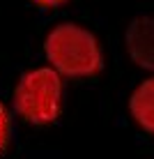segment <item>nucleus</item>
<instances>
[{
	"mask_svg": "<svg viewBox=\"0 0 154 159\" xmlns=\"http://www.w3.org/2000/svg\"><path fill=\"white\" fill-rule=\"evenodd\" d=\"M44 51L51 67L64 76H92L101 69L99 42L83 25L60 23L46 35Z\"/></svg>",
	"mask_w": 154,
	"mask_h": 159,
	"instance_id": "f257e3e1",
	"label": "nucleus"
},
{
	"mask_svg": "<svg viewBox=\"0 0 154 159\" xmlns=\"http://www.w3.org/2000/svg\"><path fill=\"white\" fill-rule=\"evenodd\" d=\"M62 81L53 67H39L23 74L14 90V108L32 125H48L60 116Z\"/></svg>",
	"mask_w": 154,
	"mask_h": 159,
	"instance_id": "f03ea898",
	"label": "nucleus"
},
{
	"mask_svg": "<svg viewBox=\"0 0 154 159\" xmlns=\"http://www.w3.org/2000/svg\"><path fill=\"white\" fill-rule=\"evenodd\" d=\"M126 51L143 69L154 72V19L138 16L126 28Z\"/></svg>",
	"mask_w": 154,
	"mask_h": 159,
	"instance_id": "7ed1b4c3",
	"label": "nucleus"
},
{
	"mask_svg": "<svg viewBox=\"0 0 154 159\" xmlns=\"http://www.w3.org/2000/svg\"><path fill=\"white\" fill-rule=\"evenodd\" d=\"M129 108L134 120L145 131L154 134V79H147L134 90L129 99Z\"/></svg>",
	"mask_w": 154,
	"mask_h": 159,
	"instance_id": "20e7f679",
	"label": "nucleus"
},
{
	"mask_svg": "<svg viewBox=\"0 0 154 159\" xmlns=\"http://www.w3.org/2000/svg\"><path fill=\"white\" fill-rule=\"evenodd\" d=\"M9 136H12V118H9L7 106L0 102V159L5 157V152H7Z\"/></svg>",
	"mask_w": 154,
	"mask_h": 159,
	"instance_id": "39448f33",
	"label": "nucleus"
},
{
	"mask_svg": "<svg viewBox=\"0 0 154 159\" xmlns=\"http://www.w3.org/2000/svg\"><path fill=\"white\" fill-rule=\"evenodd\" d=\"M30 2L37 5L39 9H53V7H58V5L67 2V0H30Z\"/></svg>",
	"mask_w": 154,
	"mask_h": 159,
	"instance_id": "423d86ee",
	"label": "nucleus"
}]
</instances>
